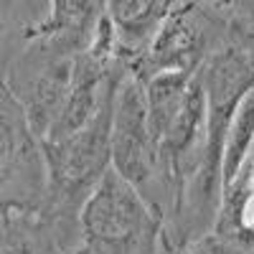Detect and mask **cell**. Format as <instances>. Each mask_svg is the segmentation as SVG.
Returning <instances> with one entry per match:
<instances>
[{"label": "cell", "instance_id": "1", "mask_svg": "<svg viewBox=\"0 0 254 254\" xmlns=\"http://www.w3.org/2000/svg\"><path fill=\"white\" fill-rule=\"evenodd\" d=\"M87 254H155L160 214L115 168L94 186L79 211Z\"/></svg>", "mask_w": 254, "mask_h": 254}, {"label": "cell", "instance_id": "2", "mask_svg": "<svg viewBox=\"0 0 254 254\" xmlns=\"http://www.w3.org/2000/svg\"><path fill=\"white\" fill-rule=\"evenodd\" d=\"M120 87V84H117ZM117 89L104 102L99 115L71 137L44 142L49 165V201L51 206H84L94 186L112 168V115Z\"/></svg>", "mask_w": 254, "mask_h": 254}, {"label": "cell", "instance_id": "3", "mask_svg": "<svg viewBox=\"0 0 254 254\" xmlns=\"http://www.w3.org/2000/svg\"><path fill=\"white\" fill-rule=\"evenodd\" d=\"M112 168L125 181H130L153 206L150 188L160 186V153L153 135L150 112H147L145 79L135 71H125L115 97Z\"/></svg>", "mask_w": 254, "mask_h": 254}, {"label": "cell", "instance_id": "4", "mask_svg": "<svg viewBox=\"0 0 254 254\" xmlns=\"http://www.w3.org/2000/svg\"><path fill=\"white\" fill-rule=\"evenodd\" d=\"M3 193L5 206L36 208L49 196V165L44 142L38 140L18 97L3 87Z\"/></svg>", "mask_w": 254, "mask_h": 254}, {"label": "cell", "instance_id": "5", "mask_svg": "<svg viewBox=\"0 0 254 254\" xmlns=\"http://www.w3.org/2000/svg\"><path fill=\"white\" fill-rule=\"evenodd\" d=\"M51 51H54L51 56L31 64L33 74L15 71L20 81L5 84L18 97V102L23 104L26 117L41 142L49 137L56 120L61 117L64 107H66L71 87H74V66H76L74 54H64L56 49Z\"/></svg>", "mask_w": 254, "mask_h": 254}, {"label": "cell", "instance_id": "6", "mask_svg": "<svg viewBox=\"0 0 254 254\" xmlns=\"http://www.w3.org/2000/svg\"><path fill=\"white\" fill-rule=\"evenodd\" d=\"M206 28L193 5H171L147 46L135 74L142 79L158 71H198L206 56Z\"/></svg>", "mask_w": 254, "mask_h": 254}, {"label": "cell", "instance_id": "7", "mask_svg": "<svg viewBox=\"0 0 254 254\" xmlns=\"http://www.w3.org/2000/svg\"><path fill=\"white\" fill-rule=\"evenodd\" d=\"M104 10L97 0H51V13L26 28V38L64 54L87 51Z\"/></svg>", "mask_w": 254, "mask_h": 254}, {"label": "cell", "instance_id": "8", "mask_svg": "<svg viewBox=\"0 0 254 254\" xmlns=\"http://www.w3.org/2000/svg\"><path fill=\"white\" fill-rule=\"evenodd\" d=\"M216 231L237 247L254 249V147L234 183L224 188Z\"/></svg>", "mask_w": 254, "mask_h": 254}, {"label": "cell", "instance_id": "9", "mask_svg": "<svg viewBox=\"0 0 254 254\" xmlns=\"http://www.w3.org/2000/svg\"><path fill=\"white\" fill-rule=\"evenodd\" d=\"M193 76H196V71H158L145 79L147 112H150L153 135L158 142L171 130L176 117L181 115Z\"/></svg>", "mask_w": 254, "mask_h": 254}, {"label": "cell", "instance_id": "10", "mask_svg": "<svg viewBox=\"0 0 254 254\" xmlns=\"http://www.w3.org/2000/svg\"><path fill=\"white\" fill-rule=\"evenodd\" d=\"M36 208L5 206L3 216V254H44L41 229L31 219Z\"/></svg>", "mask_w": 254, "mask_h": 254}, {"label": "cell", "instance_id": "11", "mask_svg": "<svg viewBox=\"0 0 254 254\" xmlns=\"http://www.w3.org/2000/svg\"><path fill=\"white\" fill-rule=\"evenodd\" d=\"M178 254H237V244L231 239H226L221 231L211 229L206 234L186 242Z\"/></svg>", "mask_w": 254, "mask_h": 254}, {"label": "cell", "instance_id": "12", "mask_svg": "<svg viewBox=\"0 0 254 254\" xmlns=\"http://www.w3.org/2000/svg\"><path fill=\"white\" fill-rule=\"evenodd\" d=\"M76 254H87V252H84V249H81V252H76Z\"/></svg>", "mask_w": 254, "mask_h": 254}]
</instances>
